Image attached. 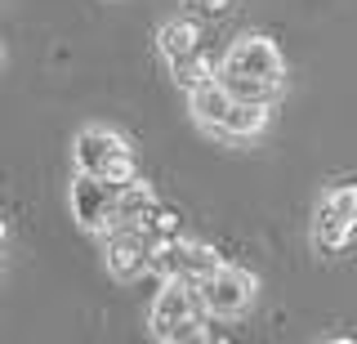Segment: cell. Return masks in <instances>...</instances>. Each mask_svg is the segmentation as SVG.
I'll use <instances>...</instances> for the list:
<instances>
[{"label": "cell", "instance_id": "cell-1", "mask_svg": "<svg viewBox=\"0 0 357 344\" xmlns=\"http://www.w3.org/2000/svg\"><path fill=\"white\" fill-rule=\"evenodd\" d=\"M210 308L201 299L192 277H161V291L152 299L148 313V336L161 344H183V340H215L210 327Z\"/></svg>", "mask_w": 357, "mask_h": 344}, {"label": "cell", "instance_id": "cell-2", "mask_svg": "<svg viewBox=\"0 0 357 344\" xmlns=\"http://www.w3.org/2000/svg\"><path fill=\"white\" fill-rule=\"evenodd\" d=\"M197 291L201 299H206L210 317L215 322H237L255 308V299H259V277H255L250 269H237V264L223 260L215 273L197 277Z\"/></svg>", "mask_w": 357, "mask_h": 344}, {"label": "cell", "instance_id": "cell-3", "mask_svg": "<svg viewBox=\"0 0 357 344\" xmlns=\"http://www.w3.org/2000/svg\"><path fill=\"white\" fill-rule=\"evenodd\" d=\"M357 237V184H335L312 215V250L340 255Z\"/></svg>", "mask_w": 357, "mask_h": 344}, {"label": "cell", "instance_id": "cell-4", "mask_svg": "<svg viewBox=\"0 0 357 344\" xmlns=\"http://www.w3.org/2000/svg\"><path fill=\"white\" fill-rule=\"evenodd\" d=\"M98 241H103V264L116 282H139L156 273V246L139 224H112Z\"/></svg>", "mask_w": 357, "mask_h": 344}, {"label": "cell", "instance_id": "cell-5", "mask_svg": "<svg viewBox=\"0 0 357 344\" xmlns=\"http://www.w3.org/2000/svg\"><path fill=\"white\" fill-rule=\"evenodd\" d=\"M67 202H72V219H76V224H81L85 232H94V237H103V232L116 224L121 188L107 184L103 174L76 170L72 174V188H67Z\"/></svg>", "mask_w": 357, "mask_h": 344}, {"label": "cell", "instance_id": "cell-6", "mask_svg": "<svg viewBox=\"0 0 357 344\" xmlns=\"http://www.w3.org/2000/svg\"><path fill=\"white\" fill-rule=\"evenodd\" d=\"M219 72H241V76H259V81L286 85V54L264 31H241L228 45V54L219 59Z\"/></svg>", "mask_w": 357, "mask_h": 344}, {"label": "cell", "instance_id": "cell-7", "mask_svg": "<svg viewBox=\"0 0 357 344\" xmlns=\"http://www.w3.org/2000/svg\"><path fill=\"white\" fill-rule=\"evenodd\" d=\"M223 264V255L206 241H192V237H174L156 250V277H206Z\"/></svg>", "mask_w": 357, "mask_h": 344}, {"label": "cell", "instance_id": "cell-8", "mask_svg": "<svg viewBox=\"0 0 357 344\" xmlns=\"http://www.w3.org/2000/svg\"><path fill=\"white\" fill-rule=\"evenodd\" d=\"M121 152H130V139L112 126H85L72 143V165L85 174H98L107 161H116Z\"/></svg>", "mask_w": 357, "mask_h": 344}, {"label": "cell", "instance_id": "cell-9", "mask_svg": "<svg viewBox=\"0 0 357 344\" xmlns=\"http://www.w3.org/2000/svg\"><path fill=\"white\" fill-rule=\"evenodd\" d=\"M228 107H232V90L219 81V76L206 81V85H197V90H188V112H192V121L201 130H210V135H219Z\"/></svg>", "mask_w": 357, "mask_h": 344}, {"label": "cell", "instance_id": "cell-10", "mask_svg": "<svg viewBox=\"0 0 357 344\" xmlns=\"http://www.w3.org/2000/svg\"><path fill=\"white\" fill-rule=\"evenodd\" d=\"M268 112H273V103H250V98H232L228 117H223L219 135L215 139H228V143H245L255 135H264L268 130Z\"/></svg>", "mask_w": 357, "mask_h": 344}, {"label": "cell", "instance_id": "cell-11", "mask_svg": "<svg viewBox=\"0 0 357 344\" xmlns=\"http://www.w3.org/2000/svg\"><path fill=\"white\" fill-rule=\"evenodd\" d=\"M206 45V31H201L197 18H170L161 31H156V50H161V59L165 63H174V59H183V54H192Z\"/></svg>", "mask_w": 357, "mask_h": 344}, {"label": "cell", "instance_id": "cell-12", "mask_svg": "<svg viewBox=\"0 0 357 344\" xmlns=\"http://www.w3.org/2000/svg\"><path fill=\"white\" fill-rule=\"evenodd\" d=\"M170 76L183 85V90H197V85H206V81H215V76H219V63L210 59L206 45H201L192 54H183V59H174L170 63Z\"/></svg>", "mask_w": 357, "mask_h": 344}, {"label": "cell", "instance_id": "cell-13", "mask_svg": "<svg viewBox=\"0 0 357 344\" xmlns=\"http://www.w3.org/2000/svg\"><path fill=\"white\" fill-rule=\"evenodd\" d=\"M139 228H143V232H148V237H152V246H156V250H161V246H165V241H174V237H183V215H178V210H174V206H165V202H156V206L148 210V215H143V219H139Z\"/></svg>", "mask_w": 357, "mask_h": 344}, {"label": "cell", "instance_id": "cell-14", "mask_svg": "<svg viewBox=\"0 0 357 344\" xmlns=\"http://www.w3.org/2000/svg\"><path fill=\"white\" fill-rule=\"evenodd\" d=\"M156 202H161V197H156V193H152V184H148V179H143V174H139V179H134V184H126V188H121L116 224H139V219L148 215V210H152Z\"/></svg>", "mask_w": 357, "mask_h": 344}, {"label": "cell", "instance_id": "cell-15", "mask_svg": "<svg viewBox=\"0 0 357 344\" xmlns=\"http://www.w3.org/2000/svg\"><path fill=\"white\" fill-rule=\"evenodd\" d=\"M219 81L232 90V98H250V103H277L286 94V85L259 81V76H241V72H219Z\"/></svg>", "mask_w": 357, "mask_h": 344}, {"label": "cell", "instance_id": "cell-16", "mask_svg": "<svg viewBox=\"0 0 357 344\" xmlns=\"http://www.w3.org/2000/svg\"><path fill=\"white\" fill-rule=\"evenodd\" d=\"M98 174H103L107 184L126 188V184H134V179H139V161H134V152H121V157H116V161H107Z\"/></svg>", "mask_w": 357, "mask_h": 344}, {"label": "cell", "instance_id": "cell-17", "mask_svg": "<svg viewBox=\"0 0 357 344\" xmlns=\"http://www.w3.org/2000/svg\"><path fill=\"white\" fill-rule=\"evenodd\" d=\"M197 9H206V14H223V9H232L237 0H192Z\"/></svg>", "mask_w": 357, "mask_h": 344}]
</instances>
